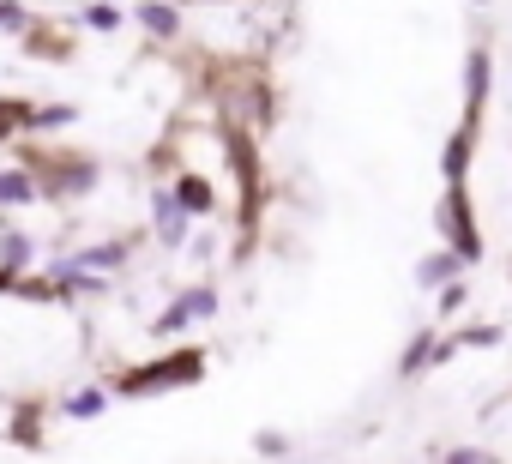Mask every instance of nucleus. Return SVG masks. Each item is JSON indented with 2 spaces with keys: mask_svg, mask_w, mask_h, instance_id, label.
I'll use <instances>...</instances> for the list:
<instances>
[{
  "mask_svg": "<svg viewBox=\"0 0 512 464\" xmlns=\"http://www.w3.org/2000/svg\"><path fill=\"white\" fill-rule=\"evenodd\" d=\"M19 169H31L37 199H49V205H79L103 187V157L97 151H61V145L19 139Z\"/></svg>",
  "mask_w": 512,
  "mask_h": 464,
  "instance_id": "f257e3e1",
  "label": "nucleus"
},
{
  "mask_svg": "<svg viewBox=\"0 0 512 464\" xmlns=\"http://www.w3.org/2000/svg\"><path fill=\"white\" fill-rule=\"evenodd\" d=\"M205 350L199 344H181L169 356H151V362H133V368H115L103 386L109 398H157V392H181V386H199L205 380Z\"/></svg>",
  "mask_w": 512,
  "mask_h": 464,
  "instance_id": "f03ea898",
  "label": "nucleus"
},
{
  "mask_svg": "<svg viewBox=\"0 0 512 464\" xmlns=\"http://www.w3.org/2000/svg\"><path fill=\"white\" fill-rule=\"evenodd\" d=\"M434 236L440 248H452L464 266L482 260V223H476V205H470V181H446L440 205H434Z\"/></svg>",
  "mask_w": 512,
  "mask_h": 464,
  "instance_id": "7ed1b4c3",
  "label": "nucleus"
},
{
  "mask_svg": "<svg viewBox=\"0 0 512 464\" xmlns=\"http://www.w3.org/2000/svg\"><path fill=\"white\" fill-rule=\"evenodd\" d=\"M217 284L211 278H199V284H187V290H175V302L151 320V338H181V332H193L199 320H217Z\"/></svg>",
  "mask_w": 512,
  "mask_h": 464,
  "instance_id": "20e7f679",
  "label": "nucleus"
},
{
  "mask_svg": "<svg viewBox=\"0 0 512 464\" xmlns=\"http://www.w3.org/2000/svg\"><path fill=\"white\" fill-rule=\"evenodd\" d=\"M145 217H151V242H157V248H169V254H181V248H187L193 217L181 211V199L169 193V181H157V187H151V211H145Z\"/></svg>",
  "mask_w": 512,
  "mask_h": 464,
  "instance_id": "39448f33",
  "label": "nucleus"
},
{
  "mask_svg": "<svg viewBox=\"0 0 512 464\" xmlns=\"http://www.w3.org/2000/svg\"><path fill=\"white\" fill-rule=\"evenodd\" d=\"M488 91H494V55H488V43H470L464 49V127H482Z\"/></svg>",
  "mask_w": 512,
  "mask_h": 464,
  "instance_id": "423d86ee",
  "label": "nucleus"
},
{
  "mask_svg": "<svg viewBox=\"0 0 512 464\" xmlns=\"http://www.w3.org/2000/svg\"><path fill=\"white\" fill-rule=\"evenodd\" d=\"M452 356H458V350H452L434 326H422V332L404 344V356H398V368H392V374H398V380H422L428 368H440V362H452Z\"/></svg>",
  "mask_w": 512,
  "mask_h": 464,
  "instance_id": "0eeeda50",
  "label": "nucleus"
},
{
  "mask_svg": "<svg viewBox=\"0 0 512 464\" xmlns=\"http://www.w3.org/2000/svg\"><path fill=\"white\" fill-rule=\"evenodd\" d=\"M37 254H43V248H37V236H31V229H13V223L0 229V290H13V284L31 272V266H43Z\"/></svg>",
  "mask_w": 512,
  "mask_h": 464,
  "instance_id": "6e6552de",
  "label": "nucleus"
},
{
  "mask_svg": "<svg viewBox=\"0 0 512 464\" xmlns=\"http://www.w3.org/2000/svg\"><path fill=\"white\" fill-rule=\"evenodd\" d=\"M133 248H139V236H103V242L73 248V260H79L85 272H97V278H115V272L133 260Z\"/></svg>",
  "mask_w": 512,
  "mask_h": 464,
  "instance_id": "1a4fd4ad",
  "label": "nucleus"
},
{
  "mask_svg": "<svg viewBox=\"0 0 512 464\" xmlns=\"http://www.w3.org/2000/svg\"><path fill=\"white\" fill-rule=\"evenodd\" d=\"M133 19H139V31H145L151 43H181V31H187V19H181L175 0H139Z\"/></svg>",
  "mask_w": 512,
  "mask_h": 464,
  "instance_id": "9d476101",
  "label": "nucleus"
},
{
  "mask_svg": "<svg viewBox=\"0 0 512 464\" xmlns=\"http://www.w3.org/2000/svg\"><path fill=\"white\" fill-rule=\"evenodd\" d=\"M169 193L181 199V211H187L193 223L217 217V187H211V175H199V169H181V175L169 181Z\"/></svg>",
  "mask_w": 512,
  "mask_h": 464,
  "instance_id": "9b49d317",
  "label": "nucleus"
},
{
  "mask_svg": "<svg viewBox=\"0 0 512 464\" xmlns=\"http://www.w3.org/2000/svg\"><path fill=\"white\" fill-rule=\"evenodd\" d=\"M470 163H476V127H452L446 145H440V175L446 181H470Z\"/></svg>",
  "mask_w": 512,
  "mask_h": 464,
  "instance_id": "f8f14e48",
  "label": "nucleus"
},
{
  "mask_svg": "<svg viewBox=\"0 0 512 464\" xmlns=\"http://www.w3.org/2000/svg\"><path fill=\"white\" fill-rule=\"evenodd\" d=\"M464 272H470V266H464L452 248H434V254H422V260H416V290H428V296H434V290L458 284Z\"/></svg>",
  "mask_w": 512,
  "mask_h": 464,
  "instance_id": "ddd939ff",
  "label": "nucleus"
},
{
  "mask_svg": "<svg viewBox=\"0 0 512 464\" xmlns=\"http://www.w3.org/2000/svg\"><path fill=\"white\" fill-rule=\"evenodd\" d=\"M25 205H37V181H31V169L0 163V211H25Z\"/></svg>",
  "mask_w": 512,
  "mask_h": 464,
  "instance_id": "4468645a",
  "label": "nucleus"
},
{
  "mask_svg": "<svg viewBox=\"0 0 512 464\" xmlns=\"http://www.w3.org/2000/svg\"><path fill=\"white\" fill-rule=\"evenodd\" d=\"M73 121H79V103H67V97H55V103H37V109H31V127H25V139L61 133V127H73Z\"/></svg>",
  "mask_w": 512,
  "mask_h": 464,
  "instance_id": "2eb2a0df",
  "label": "nucleus"
},
{
  "mask_svg": "<svg viewBox=\"0 0 512 464\" xmlns=\"http://www.w3.org/2000/svg\"><path fill=\"white\" fill-rule=\"evenodd\" d=\"M109 404H115V398H109V386L97 380V386H79V392H67V398H61V416H67V422H91V416H103Z\"/></svg>",
  "mask_w": 512,
  "mask_h": 464,
  "instance_id": "dca6fc26",
  "label": "nucleus"
},
{
  "mask_svg": "<svg viewBox=\"0 0 512 464\" xmlns=\"http://www.w3.org/2000/svg\"><path fill=\"white\" fill-rule=\"evenodd\" d=\"M79 25H85V31H97V37H115V31L127 25V13L115 7V0H85V13H79Z\"/></svg>",
  "mask_w": 512,
  "mask_h": 464,
  "instance_id": "f3484780",
  "label": "nucleus"
},
{
  "mask_svg": "<svg viewBox=\"0 0 512 464\" xmlns=\"http://www.w3.org/2000/svg\"><path fill=\"white\" fill-rule=\"evenodd\" d=\"M31 109H37V103H25V97H0V139H25Z\"/></svg>",
  "mask_w": 512,
  "mask_h": 464,
  "instance_id": "a211bd4d",
  "label": "nucleus"
},
{
  "mask_svg": "<svg viewBox=\"0 0 512 464\" xmlns=\"http://www.w3.org/2000/svg\"><path fill=\"white\" fill-rule=\"evenodd\" d=\"M470 308V284L458 278V284H446V290H434V320H458Z\"/></svg>",
  "mask_w": 512,
  "mask_h": 464,
  "instance_id": "6ab92c4d",
  "label": "nucleus"
},
{
  "mask_svg": "<svg viewBox=\"0 0 512 464\" xmlns=\"http://www.w3.org/2000/svg\"><path fill=\"white\" fill-rule=\"evenodd\" d=\"M500 338H506L500 326H458V332H452L446 344H452V350H494Z\"/></svg>",
  "mask_w": 512,
  "mask_h": 464,
  "instance_id": "aec40b11",
  "label": "nucleus"
},
{
  "mask_svg": "<svg viewBox=\"0 0 512 464\" xmlns=\"http://www.w3.org/2000/svg\"><path fill=\"white\" fill-rule=\"evenodd\" d=\"M434 464H506L500 452H488V446H440L434 452Z\"/></svg>",
  "mask_w": 512,
  "mask_h": 464,
  "instance_id": "412c9836",
  "label": "nucleus"
},
{
  "mask_svg": "<svg viewBox=\"0 0 512 464\" xmlns=\"http://www.w3.org/2000/svg\"><path fill=\"white\" fill-rule=\"evenodd\" d=\"M253 452L260 458H290V434L284 428H253Z\"/></svg>",
  "mask_w": 512,
  "mask_h": 464,
  "instance_id": "4be33fe9",
  "label": "nucleus"
},
{
  "mask_svg": "<svg viewBox=\"0 0 512 464\" xmlns=\"http://www.w3.org/2000/svg\"><path fill=\"white\" fill-rule=\"evenodd\" d=\"M187 254H193V260L205 266V260L217 254V236H211V229H193V236H187Z\"/></svg>",
  "mask_w": 512,
  "mask_h": 464,
  "instance_id": "5701e85b",
  "label": "nucleus"
},
{
  "mask_svg": "<svg viewBox=\"0 0 512 464\" xmlns=\"http://www.w3.org/2000/svg\"><path fill=\"white\" fill-rule=\"evenodd\" d=\"M476 7H488V0H476Z\"/></svg>",
  "mask_w": 512,
  "mask_h": 464,
  "instance_id": "b1692460",
  "label": "nucleus"
},
{
  "mask_svg": "<svg viewBox=\"0 0 512 464\" xmlns=\"http://www.w3.org/2000/svg\"><path fill=\"white\" fill-rule=\"evenodd\" d=\"M115 7H121V0H115Z\"/></svg>",
  "mask_w": 512,
  "mask_h": 464,
  "instance_id": "393cba45",
  "label": "nucleus"
}]
</instances>
